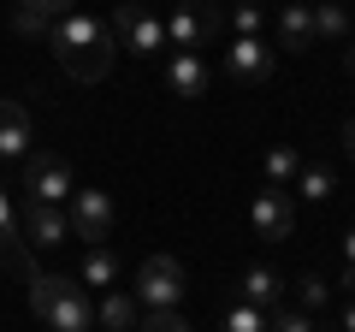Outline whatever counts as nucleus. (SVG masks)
Returning a JSON list of instances; mask_svg holds the SVG:
<instances>
[{
    "instance_id": "1",
    "label": "nucleus",
    "mask_w": 355,
    "mask_h": 332,
    "mask_svg": "<svg viewBox=\"0 0 355 332\" xmlns=\"http://www.w3.org/2000/svg\"><path fill=\"white\" fill-rule=\"evenodd\" d=\"M48 48L60 53V65L77 77V83H101V77L113 72V60H119L113 24L95 18V13H83V6H71L65 18L48 24Z\"/></svg>"
},
{
    "instance_id": "2",
    "label": "nucleus",
    "mask_w": 355,
    "mask_h": 332,
    "mask_svg": "<svg viewBox=\"0 0 355 332\" xmlns=\"http://www.w3.org/2000/svg\"><path fill=\"white\" fill-rule=\"evenodd\" d=\"M30 308L48 332H89L95 326V303L77 279H60V273H30Z\"/></svg>"
},
{
    "instance_id": "3",
    "label": "nucleus",
    "mask_w": 355,
    "mask_h": 332,
    "mask_svg": "<svg viewBox=\"0 0 355 332\" xmlns=\"http://www.w3.org/2000/svg\"><path fill=\"white\" fill-rule=\"evenodd\" d=\"M219 30H225V6L219 0H178L172 13H166V48L172 53H202Z\"/></svg>"
},
{
    "instance_id": "4",
    "label": "nucleus",
    "mask_w": 355,
    "mask_h": 332,
    "mask_svg": "<svg viewBox=\"0 0 355 332\" xmlns=\"http://www.w3.org/2000/svg\"><path fill=\"white\" fill-rule=\"evenodd\" d=\"M184 267H178L172 256H148L137 267V285H130V297H137V308L142 315H166V308H178L184 303Z\"/></svg>"
},
{
    "instance_id": "5",
    "label": "nucleus",
    "mask_w": 355,
    "mask_h": 332,
    "mask_svg": "<svg viewBox=\"0 0 355 332\" xmlns=\"http://www.w3.org/2000/svg\"><path fill=\"white\" fill-rule=\"evenodd\" d=\"M113 42H119V53L154 60V53L166 48V18L154 13V6H142V0H125L113 13Z\"/></svg>"
},
{
    "instance_id": "6",
    "label": "nucleus",
    "mask_w": 355,
    "mask_h": 332,
    "mask_svg": "<svg viewBox=\"0 0 355 332\" xmlns=\"http://www.w3.org/2000/svg\"><path fill=\"white\" fill-rule=\"evenodd\" d=\"M24 190H30V202L65 208L77 184H71V166H65L60 154H42V149H30V160H24Z\"/></svg>"
},
{
    "instance_id": "7",
    "label": "nucleus",
    "mask_w": 355,
    "mask_h": 332,
    "mask_svg": "<svg viewBox=\"0 0 355 332\" xmlns=\"http://www.w3.org/2000/svg\"><path fill=\"white\" fill-rule=\"evenodd\" d=\"M272 65H279V48H272L266 36H231V42H225V72H231V83H266Z\"/></svg>"
},
{
    "instance_id": "8",
    "label": "nucleus",
    "mask_w": 355,
    "mask_h": 332,
    "mask_svg": "<svg viewBox=\"0 0 355 332\" xmlns=\"http://www.w3.org/2000/svg\"><path fill=\"white\" fill-rule=\"evenodd\" d=\"M65 214H71V238L107 243V231H113V196H107V190H71Z\"/></svg>"
},
{
    "instance_id": "9",
    "label": "nucleus",
    "mask_w": 355,
    "mask_h": 332,
    "mask_svg": "<svg viewBox=\"0 0 355 332\" xmlns=\"http://www.w3.org/2000/svg\"><path fill=\"white\" fill-rule=\"evenodd\" d=\"M249 231L261 243H284L296 231V208H291V196L284 190H261V196H249Z\"/></svg>"
},
{
    "instance_id": "10",
    "label": "nucleus",
    "mask_w": 355,
    "mask_h": 332,
    "mask_svg": "<svg viewBox=\"0 0 355 332\" xmlns=\"http://www.w3.org/2000/svg\"><path fill=\"white\" fill-rule=\"evenodd\" d=\"M272 48L279 53H308L314 48V6L308 0H291L272 13Z\"/></svg>"
},
{
    "instance_id": "11",
    "label": "nucleus",
    "mask_w": 355,
    "mask_h": 332,
    "mask_svg": "<svg viewBox=\"0 0 355 332\" xmlns=\"http://www.w3.org/2000/svg\"><path fill=\"white\" fill-rule=\"evenodd\" d=\"M18 226H24V243H36V249H60L71 238V214L65 208H48V202H30Z\"/></svg>"
},
{
    "instance_id": "12",
    "label": "nucleus",
    "mask_w": 355,
    "mask_h": 332,
    "mask_svg": "<svg viewBox=\"0 0 355 332\" xmlns=\"http://www.w3.org/2000/svg\"><path fill=\"white\" fill-rule=\"evenodd\" d=\"M36 149V125H30L24 101H0V160H30Z\"/></svg>"
},
{
    "instance_id": "13",
    "label": "nucleus",
    "mask_w": 355,
    "mask_h": 332,
    "mask_svg": "<svg viewBox=\"0 0 355 332\" xmlns=\"http://www.w3.org/2000/svg\"><path fill=\"white\" fill-rule=\"evenodd\" d=\"M0 261L12 273H36V261H30V243H24V226H18V214H12V196H6V184H0Z\"/></svg>"
},
{
    "instance_id": "14",
    "label": "nucleus",
    "mask_w": 355,
    "mask_h": 332,
    "mask_svg": "<svg viewBox=\"0 0 355 332\" xmlns=\"http://www.w3.org/2000/svg\"><path fill=\"white\" fill-rule=\"evenodd\" d=\"M166 90L178 101H202L207 95V60L202 53H166Z\"/></svg>"
},
{
    "instance_id": "15",
    "label": "nucleus",
    "mask_w": 355,
    "mask_h": 332,
    "mask_svg": "<svg viewBox=\"0 0 355 332\" xmlns=\"http://www.w3.org/2000/svg\"><path fill=\"white\" fill-rule=\"evenodd\" d=\"M284 273L279 267H266V261H254V267H243V279H237V303H254V308H279V297H284Z\"/></svg>"
},
{
    "instance_id": "16",
    "label": "nucleus",
    "mask_w": 355,
    "mask_h": 332,
    "mask_svg": "<svg viewBox=\"0 0 355 332\" xmlns=\"http://www.w3.org/2000/svg\"><path fill=\"white\" fill-rule=\"evenodd\" d=\"M137 320H142V308H137V297L130 291H101L95 297V326H107V332H137Z\"/></svg>"
},
{
    "instance_id": "17",
    "label": "nucleus",
    "mask_w": 355,
    "mask_h": 332,
    "mask_svg": "<svg viewBox=\"0 0 355 332\" xmlns=\"http://www.w3.org/2000/svg\"><path fill=\"white\" fill-rule=\"evenodd\" d=\"M77 285H83V291H113V285H119V261H113V249H107V243H89V249H83Z\"/></svg>"
},
{
    "instance_id": "18",
    "label": "nucleus",
    "mask_w": 355,
    "mask_h": 332,
    "mask_svg": "<svg viewBox=\"0 0 355 332\" xmlns=\"http://www.w3.org/2000/svg\"><path fill=\"white\" fill-rule=\"evenodd\" d=\"M296 172H302V154H296V142H272V149H266V166H261L266 190H291Z\"/></svg>"
},
{
    "instance_id": "19",
    "label": "nucleus",
    "mask_w": 355,
    "mask_h": 332,
    "mask_svg": "<svg viewBox=\"0 0 355 332\" xmlns=\"http://www.w3.org/2000/svg\"><path fill=\"white\" fill-rule=\"evenodd\" d=\"M225 24H231V36H266L272 13H266L261 0H225Z\"/></svg>"
},
{
    "instance_id": "20",
    "label": "nucleus",
    "mask_w": 355,
    "mask_h": 332,
    "mask_svg": "<svg viewBox=\"0 0 355 332\" xmlns=\"http://www.w3.org/2000/svg\"><path fill=\"white\" fill-rule=\"evenodd\" d=\"M302 202H326L331 190H338V172H331L326 160H302V172H296V184H291Z\"/></svg>"
},
{
    "instance_id": "21",
    "label": "nucleus",
    "mask_w": 355,
    "mask_h": 332,
    "mask_svg": "<svg viewBox=\"0 0 355 332\" xmlns=\"http://www.w3.org/2000/svg\"><path fill=\"white\" fill-rule=\"evenodd\" d=\"M314 6V48L320 42H343L349 36V13H343L338 0H308Z\"/></svg>"
},
{
    "instance_id": "22",
    "label": "nucleus",
    "mask_w": 355,
    "mask_h": 332,
    "mask_svg": "<svg viewBox=\"0 0 355 332\" xmlns=\"http://www.w3.org/2000/svg\"><path fill=\"white\" fill-rule=\"evenodd\" d=\"M326 303H331V285L320 279V273H302V279H296V303H291V308H302V315H320Z\"/></svg>"
},
{
    "instance_id": "23",
    "label": "nucleus",
    "mask_w": 355,
    "mask_h": 332,
    "mask_svg": "<svg viewBox=\"0 0 355 332\" xmlns=\"http://www.w3.org/2000/svg\"><path fill=\"white\" fill-rule=\"evenodd\" d=\"M266 315H272V308L231 303V308H225V320H219V332H266Z\"/></svg>"
},
{
    "instance_id": "24",
    "label": "nucleus",
    "mask_w": 355,
    "mask_h": 332,
    "mask_svg": "<svg viewBox=\"0 0 355 332\" xmlns=\"http://www.w3.org/2000/svg\"><path fill=\"white\" fill-rule=\"evenodd\" d=\"M266 332H320L314 326V315H302V308H272V315H266Z\"/></svg>"
},
{
    "instance_id": "25",
    "label": "nucleus",
    "mask_w": 355,
    "mask_h": 332,
    "mask_svg": "<svg viewBox=\"0 0 355 332\" xmlns=\"http://www.w3.org/2000/svg\"><path fill=\"white\" fill-rule=\"evenodd\" d=\"M77 0H12V13H30V18H42V24H53V18H65Z\"/></svg>"
},
{
    "instance_id": "26",
    "label": "nucleus",
    "mask_w": 355,
    "mask_h": 332,
    "mask_svg": "<svg viewBox=\"0 0 355 332\" xmlns=\"http://www.w3.org/2000/svg\"><path fill=\"white\" fill-rule=\"evenodd\" d=\"M137 332H190V320L178 315V308H166V315H142Z\"/></svg>"
},
{
    "instance_id": "27",
    "label": "nucleus",
    "mask_w": 355,
    "mask_h": 332,
    "mask_svg": "<svg viewBox=\"0 0 355 332\" xmlns=\"http://www.w3.org/2000/svg\"><path fill=\"white\" fill-rule=\"evenodd\" d=\"M343 291L355 297V226L343 231Z\"/></svg>"
},
{
    "instance_id": "28",
    "label": "nucleus",
    "mask_w": 355,
    "mask_h": 332,
    "mask_svg": "<svg viewBox=\"0 0 355 332\" xmlns=\"http://www.w3.org/2000/svg\"><path fill=\"white\" fill-rule=\"evenodd\" d=\"M338 332H355V297H349V303H338Z\"/></svg>"
},
{
    "instance_id": "29",
    "label": "nucleus",
    "mask_w": 355,
    "mask_h": 332,
    "mask_svg": "<svg viewBox=\"0 0 355 332\" xmlns=\"http://www.w3.org/2000/svg\"><path fill=\"white\" fill-rule=\"evenodd\" d=\"M343 149H349V160H355V119H343Z\"/></svg>"
},
{
    "instance_id": "30",
    "label": "nucleus",
    "mask_w": 355,
    "mask_h": 332,
    "mask_svg": "<svg viewBox=\"0 0 355 332\" xmlns=\"http://www.w3.org/2000/svg\"><path fill=\"white\" fill-rule=\"evenodd\" d=\"M343 72L355 77V42H349V48H343Z\"/></svg>"
}]
</instances>
